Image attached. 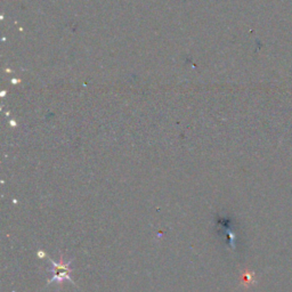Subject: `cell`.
<instances>
[{"mask_svg": "<svg viewBox=\"0 0 292 292\" xmlns=\"http://www.w3.org/2000/svg\"><path fill=\"white\" fill-rule=\"evenodd\" d=\"M37 255H38V257H39V258H45V257H47V255H46V253H45L42 250H39V251L37 252Z\"/></svg>", "mask_w": 292, "mask_h": 292, "instance_id": "obj_2", "label": "cell"}, {"mask_svg": "<svg viewBox=\"0 0 292 292\" xmlns=\"http://www.w3.org/2000/svg\"><path fill=\"white\" fill-rule=\"evenodd\" d=\"M53 264V268L50 269L54 274H56L57 272H71L70 269V264L71 261H68L66 264H64V260L62 258V255H60V263H55L54 260H50Z\"/></svg>", "mask_w": 292, "mask_h": 292, "instance_id": "obj_1", "label": "cell"}]
</instances>
